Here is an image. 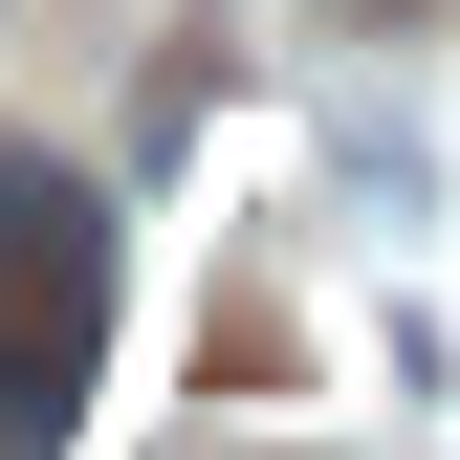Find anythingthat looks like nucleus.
Returning a JSON list of instances; mask_svg holds the SVG:
<instances>
[{
	"mask_svg": "<svg viewBox=\"0 0 460 460\" xmlns=\"http://www.w3.org/2000/svg\"><path fill=\"white\" fill-rule=\"evenodd\" d=\"M110 373V198L0 154V460H66Z\"/></svg>",
	"mask_w": 460,
	"mask_h": 460,
	"instance_id": "obj_1",
	"label": "nucleus"
}]
</instances>
